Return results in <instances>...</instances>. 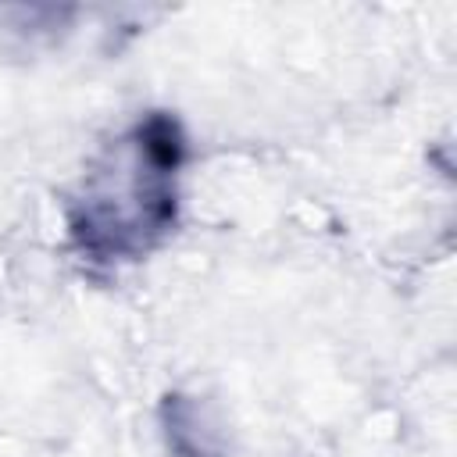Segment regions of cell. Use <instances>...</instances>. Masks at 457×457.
<instances>
[{
	"label": "cell",
	"instance_id": "cell-2",
	"mask_svg": "<svg viewBox=\"0 0 457 457\" xmlns=\"http://www.w3.org/2000/svg\"><path fill=\"white\" fill-rule=\"evenodd\" d=\"M161 432L175 457H221V428L196 396L168 393L161 400Z\"/></svg>",
	"mask_w": 457,
	"mask_h": 457
},
{
	"label": "cell",
	"instance_id": "cell-1",
	"mask_svg": "<svg viewBox=\"0 0 457 457\" xmlns=\"http://www.w3.org/2000/svg\"><path fill=\"white\" fill-rule=\"evenodd\" d=\"M186 161L179 118L150 111L82 179L68 232L89 261H139L175 225V171Z\"/></svg>",
	"mask_w": 457,
	"mask_h": 457
}]
</instances>
